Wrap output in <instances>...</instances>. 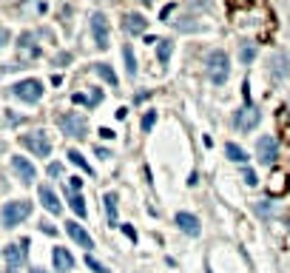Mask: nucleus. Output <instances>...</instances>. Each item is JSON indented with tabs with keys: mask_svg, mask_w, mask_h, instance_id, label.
<instances>
[{
	"mask_svg": "<svg viewBox=\"0 0 290 273\" xmlns=\"http://www.w3.org/2000/svg\"><path fill=\"white\" fill-rule=\"evenodd\" d=\"M205 74H208V80L216 83V86L228 83V77H230V60H228V54L222 52V49H216V52L208 54V60H205Z\"/></svg>",
	"mask_w": 290,
	"mask_h": 273,
	"instance_id": "obj_1",
	"label": "nucleus"
},
{
	"mask_svg": "<svg viewBox=\"0 0 290 273\" xmlns=\"http://www.w3.org/2000/svg\"><path fill=\"white\" fill-rule=\"evenodd\" d=\"M29 213H32L29 199H12V202H6L0 208V222H3V228H18Z\"/></svg>",
	"mask_w": 290,
	"mask_h": 273,
	"instance_id": "obj_2",
	"label": "nucleus"
},
{
	"mask_svg": "<svg viewBox=\"0 0 290 273\" xmlns=\"http://www.w3.org/2000/svg\"><path fill=\"white\" fill-rule=\"evenodd\" d=\"M60 128L66 137H74V140H86V134H88V123H86V117L77 114V111H69V114H63L60 120Z\"/></svg>",
	"mask_w": 290,
	"mask_h": 273,
	"instance_id": "obj_3",
	"label": "nucleus"
},
{
	"mask_svg": "<svg viewBox=\"0 0 290 273\" xmlns=\"http://www.w3.org/2000/svg\"><path fill=\"white\" fill-rule=\"evenodd\" d=\"M12 94L18 100H23V103H29V106H35V103H40V97H43V83L35 80V77L20 80L18 86L12 88Z\"/></svg>",
	"mask_w": 290,
	"mask_h": 273,
	"instance_id": "obj_4",
	"label": "nucleus"
},
{
	"mask_svg": "<svg viewBox=\"0 0 290 273\" xmlns=\"http://www.w3.org/2000/svg\"><path fill=\"white\" fill-rule=\"evenodd\" d=\"M20 142H23V148H29L35 157H49L52 154V140L46 137V131H32V134H23L20 137Z\"/></svg>",
	"mask_w": 290,
	"mask_h": 273,
	"instance_id": "obj_5",
	"label": "nucleus"
},
{
	"mask_svg": "<svg viewBox=\"0 0 290 273\" xmlns=\"http://www.w3.org/2000/svg\"><path fill=\"white\" fill-rule=\"evenodd\" d=\"M259 120H262V111H259L256 106H250V103L242 106L236 114H233V125H236L239 131H245V134L253 131L256 125H259Z\"/></svg>",
	"mask_w": 290,
	"mask_h": 273,
	"instance_id": "obj_6",
	"label": "nucleus"
},
{
	"mask_svg": "<svg viewBox=\"0 0 290 273\" xmlns=\"http://www.w3.org/2000/svg\"><path fill=\"white\" fill-rule=\"evenodd\" d=\"M29 253V239L18 242V245H9L3 250V259H6V273H20V264Z\"/></svg>",
	"mask_w": 290,
	"mask_h": 273,
	"instance_id": "obj_7",
	"label": "nucleus"
},
{
	"mask_svg": "<svg viewBox=\"0 0 290 273\" xmlns=\"http://www.w3.org/2000/svg\"><path fill=\"white\" fill-rule=\"evenodd\" d=\"M18 57L23 63L37 60V57H40V43H37L35 32H23V35L18 37Z\"/></svg>",
	"mask_w": 290,
	"mask_h": 273,
	"instance_id": "obj_8",
	"label": "nucleus"
},
{
	"mask_svg": "<svg viewBox=\"0 0 290 273\" xmlns=\"http://www.w3.org/2000/svg\"><path fill=\"white\" fill-rule=\"evenodd\" d=\"M91 37H94L97 49H108V18L103 12L91 15Z\"/></svg>",
	"mask_w": 290,
	"mask_h": 273,
	"instance_id": "obj_9",
	"label": "nucleus"
},
{
	"mask_svg": "<svg viewBox=\"0 0 290 273\" xmlns=\"http://www.w3.org/2000/svg\"><path fill=\"white\" fill-rule=\"evenodd\" d=\"M256 157H259L262 165H273L276 157H279V142L273 140V137H259V142H256Z\"/></svg>",
	"mask_w": 290,
	"mask_h": 273,
	"instance_id": "obj_10",
	"label": "nucleus"
},
{
	"mask_svg": "<svg viewBox=\"0 0 290 273\" xmlns=\"http://www.w3.org/2000/svg\"><path fill=\"white\" fill-rule=\"evenodd\" d=\"M66 233H69V239H74L80 247H86V250H91L94 247V239H91V233H88L80 222H69L66 225Z\"/></svg>",
	"mask_w": 290,
	"mask_h": 273,
	"instance_id": "obj_11",
	"label": "nucleus"
},
{
	"mask_svg": "<svg viewBox=\"0 0 290 273\" xmlns=\"http://www.w3.org/2000/svg\"><path fill=\"white\" fill-rule=\"evenodd\" d=\"M176 228L179 230H185V233H188V236H199V219H196V216H193V213H188V211H179L176 213Z\"/></svg>",
	"mask_w": 290,
	"mask_h": 273,
	"instance_id": "obj_12",
	"label": "nucleus"
},
{
	"mask_svg": "<svg viewBox=\"0 0 290 273\" xmlns=\"http://www.w3.org/2000/svg\"><path fill=\"white\" fill-rule=\"evenodd\" d=\"M123 26H125V32L128 35H145L148 32V20L142 18V15H137V12H131V15H125V20H123Z\"/></svg>",
	"mask_w": 290,
	"mask_h": 273,
	"instance_id": "obj_13",
	"label": "nucleus"
},
{
	"mask_svg": "<svg viewBox=\"0 0 290 273\" xmlns=\"http://www.w3.org/2000/svg\"><path fill=\"white\" fill-rule=\"evenodd\" d=\"M12 168L18 171V176L23 179V182H35L37 171H35V165H32L26 157H12Z\"/></svg>",
	"mask_w": 290,
	"mask_h": 273,
	"instance_id": "obj_14",
	"label": "nucleus"
},
{
	"mask_svg": "<svg viewBox=\"0 0 290 273\" xmlns=\"http://www.w3.org/2000/svg\"><path fill=\"white\" fill-rule=\"evenodd\" d=\"M37 196H40V202H43V208L49 213H63V205H60V199H57V194H54L49 185H43L40 191H37Z\"/></svg>",
	"mask_w": 290,
	"mask_h": 273,
	"instance_id": "obj_15",
	"label": "nucleus"
},
{
	"mask_svg": "<svg viewBox=\"0 0 290 273\" xmlns=\"http://www.w3.org/2000/svg\"><path fill=\"white\" fill-rule=\"evenodd\" d=\"M52 259H54V267H57V270H66V273H69L71 267H74V256H71L66 247H54Z\"/></svg>",
	"mask_w": 290,
	"mask_h": 273,
	"instance_id": "obj_16",
	"label": "nucleus"
},
{
	"mask_svg": "<svg viewBox=\"0 0 290 273\" xmlns=\"http://www.w3.org/2000/svg\"><path fill=\"white\" fill-rule=\"evenodd\" d=\"M94 74L97 77H103L108 86H117V74H114V69H111L108 63H94Z\"/></svg>",
	"mask_w": 290,
	"mask_h": 273,
	"instance_id": "obj_17",
	"label": "nucleus"
},
{
	"mask_svg": "<svg viewBox=\"0 0 290 273\" xmlns=\"http://www.w3.org/2000/svg\"><path fill=\"white\" fill-rule=\"evenodd\" d=\"M171 54H174V43H171V40H159V46H157V60H159V66H165V63L171 60Z\"/></svg>",
	"mask_w": 290,
	"mask_h": 273,
	"instance_id": "obj_18",
	"label": "nucleus"
},
{
	"mask_svg": "<svg viewBox=\"0 0 290 273\" xmlns=\"http://www.w3.org/2000/svg\"><path fill=\"white\" fill-rule=\"evenodd\" d=\"M20 9H23V15H43V12H46V0H23Z\"/></svg>",
	"mask_w": 290,
	"mask_h": 273,
	"instance_id": "obj_19",
	"label": "nucleus"
},
{
	"mask_svg": "<svg viewBox=\"0 0 290 273\" xmlns=\"http://www.w3.org/2000/svg\"><path fill=\"white\" fill-rule=\"evenodd\" d=\"M270 66H276V69H273V71H276V77H287V74H290V60L284 57V54H276Z\"/></svg>",
	"mask_w": 290,
	"mask_h": 273,
	"instance_id": "obj_20",
	"label": "nucleus"
},
{
	"mask_svg": "<svg viewBox=\"0 0 290 273\" xmlns=\"http://www.w3.org/2000/svg\"><path fill=\"white\" fill-rule=\"evenodd\" d=\"M66 157H69V162H74V165H77V168H83V171H86L88 176H94V168L88 165V162H86V157H83L80 151H69Z\"/></svg>",
	"mask_w": 290,
	"mask_h": 273,
	"instance_id": "obj_21",
	"label": "nucleus"
},
{
	"mask_svg": "<svg viewBox=\"0 0 290 273\" xmlns=\"http://www.w3.org/2000/svg\"><path fill=\"white\" fill-rule=\"evenodd\" d=\"M103 202H106L108 222H111V225H117V194H106V196H103Z\"/></svg>",
	"mask_w": 290,
	"mask_h": 273,
	"instance_id": "obj_22",
	"label": "nucleus"
},
{
	"mask_svg": "<svg viewBox=\"0 0 290 273\" xmlns=\"http://www.w3.org/2000/svg\"><path fill=\"white\" fill-rule=\"evenodd\" d=\"M225 154H228V159H233V162H247V154L239 148L236 142H228V145H225Z\"/></svg>",
	"mask_w": 290,
	"mask_h": 273,
	"instance_id": "obj_23",
	"label": "nucleus"
},
{
	"mask_svg": "<svg viewBox=\"0 0 290 273\" xmlns=\"http://www.w3.org/2000/svg\"><path fill=\"white\" fill-rule=\"evenodd\" d=\"M69 205H71V211L77 213V216H86L88 213V208H86V199L80 194H69Z\"/></svg>",
	"mask_w": 290,
	"mask_h": 273,
	"instance_id": "obj_24",
	"label": "nucleus"
},
{
	"mask_svg": "<svg viewBox=\"0 0 290 273\" xmlns=\"http://www.w3.org/2000/svg\"><path fill=\"white\" fill-rule=\"evenodd\" d=\"M123 57H125V71H128L131 77H137V57H134L131 46H125V49H123Z\"/></svg>",
	"mask_w": 290,
	"mask_h": 273,
	"instance_id": "obj_25",
	"label": "nucleus"
},
{
	"mask_svg": "<svg viewBox=\"0 0 290 273\" xmlns=\"http://www.w3.org/2000/svg\"><path fill=\"white\" fill-rule=\"evenodd\" d=\"M174 26L179 29V32H196L199 23H196L193 18H179V20H174Z\"/></svg>",
	"mask_w": 290,
	"mask_h": 273,
	"instance_id": "obj_26",
	"label": "nucleus"
},
{
	"mask_svg": "<svg viewBox=\"0 0 290 273\" xmlns=\"http://www.w3.org/2000/svg\"><path fill=\"white\" fill-rule=\"evenodd\" d=\"M86 264H88V267H91V270H94V273H111V267H106V264H103V262H97V259H94V256H91V253L86 256Z\"/></svg>",
	"mask_w": 290,
	"mask_h": 273,
	"instance_id": "obj_27",
	"label": "nucleus"
},
{
	"mask_svg": "<svg viewBox=\"0 0 290 273\" xmlns=\"http://www.w3.org/2000/svg\"><path fill=\"white\" fill-rule=\"evenodd\" d=\"M80 185H83V179H80V176H69V182H66V194H77Z\"/></svg>",
	"mask_w": 290,
	"mask_h": 273,
	"instance_id": "obj_28",
	"label": "nucleus"
},
{
	"mask_svg": "<svg viewBox=\"0 0 290 273\" xmlns=\"http://www.w3.org/2000/svg\"><path fill=\"white\" fill-rule=\"evenodd\" d=\"M154 123H157V111H148V114L142 117V131H151Z\"/></svg>",
	"mask_w": 290,
	"mask_h": 273,
	"instance_id": "obj_29",
	"label": "nucleus"
},
{
	"mask_svg": "<svg viewBox=\"0 0 290 273\" xmlns=\"http://www.w3.org/2000/svg\"><path fill=\"white\" fill-rule=\"evenodd\" d=\"M242 179H245V185H250V188H253L256 182H259V179H256V174L250 171V168H245V171H242Z\"/></svg>",
	"mask_w": 290,
	"mask_h": 273,
	"instance_id": "obj_30",
	"label": "nucleus"
},
{
	"mask_svg": "<svg viewBox=\"0 0 290 273\" xmlns=\"http://www.w3.org/2000/svg\"><path fill=\"white\" fill-rule=\"evenodd\" d=\"M256 57V49L253 46H242V63H250Z\"/></svg>",
	"mask_w": 290,
	"mask_h": 273,
	"instance_id": "obj_31",
	"label": "nucleus"
},
{
	"mask_svg": "<svg viewBox=\"0 0 290 273\" xmlns=\"http://www.w3.org/2000/svg\"><path fill=\"white\" fill-rule=\"evenodd\" d=\"M120 228H123V233H125V236H128V239H131L134 245H137V239H140V236H137V230H134L131 225H120Z\"/></svg>",
	"mask_w": 290,
	"mask_h": 273,
	"instance_id": "obj_32",
	"label": "nucleus"
},
{
	"mask_svg": "<svg viewBox=\"0 0 290 273\" xmlns=\"http://www.w3.org/2000/svg\"><path fill=\"white\" fill-rule=\"evenodd\" d=\"M103 103V91H91V97H88V106H100Z\"/></svg>",
	"mask_w": 290,
	"mask_h": 273,
	"instance_id": "obj_33",
	"label": "nucleus"
},
{
	"mask_svg": "<svg viewBox=\"0 0 290 273\" xmlns=\"http://www.w3.org/2000/svg\"><path fill=\"white\" fill-rule=\"evenodd\" d=\"M9 40H12V35H9V29H6V26H0V49H3V46L9 43Z\"/></svg>",
	"mask_w": 290,
	"mask_h": 273,
	"instance_id": "obj_34",
	"label": "nucleus"
},
{
	"mask_svg": "<svg viewBox=\"0 0 290 273\" xmlns=\"http://www.w3.org/2000/svg\"><path fill=\"white\" fill-rule=\"evenodd\" d=\"M60 171H63L60 162H52V165H49V176H60Z\"/></svg>",
	"mask_w": 290,
	"mask_h": 273,
	"instance_id": "obj_35",
	"label": "nucleus"
},
{
	"mask_svg": "<svg viewBox=\"0 0 290 273\" xmlns=\"http://www.w3.org/2000/svg\"><path fill=\"white\" fill-rule=\"evenodd\" d=\"M40 230H43V233H49V236H54V233H57V228H54V225H49V222H43V225H40Z\"/></svg>",
	"mask_w": 290,
	"mask_h": 273,
	"instance_id": "obj_36",
	"label": "nucleus"
},
{
	"mask_svg": "<svg viewBox=\"0 0 290 273\" xmlns=\"http://www.w3.org/2000/svg\"><path fill=\"white\" fill-rule=\"evenodd\" d=\"M100 137H103V140H114V131H111V128H100Z\"/></svg>",
	"mask_w": 290,
	"mask_h": 273,
	"instance_id": "obj_37",
	"label": "nucleus"
},
{
	"mask_svg": "<svg viewBox=\"0 0 290 273\" xmlns=\"http://www.w3.org/2000/svg\"><path fill=\"white\" fill-rule=\"evenodd\" d=\"M193 6H199V9L205 6V9H208V6H211V0H193Z\"/></svg>",
	"mask_w": 290,
	"mask_h": 273,
	"instance_id": "obj_38",
	"label": "nucleus"
},
{
	"mask_svg": "<svg viewBox=\"0 0 290 273\" xmlns=\"http://www.w3.org/2000/svg\"><path fill=\"white\" fill-rule=\"evenodd\" d=\"M29 273H43V270H40V267H32V270H29Z\"/></svg>",
	"mask_w": 290,
	"mask_h": 273,
	"instance_id": "obj_39",
	"label": "nucleus"
},
{
	"mask_svg": "<svg viewBox=\"0 0 290 273\" xmlns=\"http://www.w3.org/2000/svg\"><path fill=\"white\" fill-rule=\"evenodd\" d=\"M140 3H145V6H151V3H154V0H140Z\"/></svg>",
	"mask_w": 290,
	"mask_h": 273,
	"instance_id": "obj_40",
	"label": "nucleus"
}]
</instances>
